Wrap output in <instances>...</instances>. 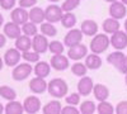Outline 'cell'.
Instances as JSON below:
<instances>
[{
    "instance_id": "1",
    "label": "cell",
    "mask_w": 127,
    "mask_h": 114,
    "mask_svg": "<svg viewBox=\"0 0 127 114\" xmlns=\"http://www.w3.org/2000/svg\"><path fill=\"white\" fill-rule=\"evenodd\" d=\"M67 90H69V86L66 84V81L62 80V79H59V77L57 79H52L47 84L48 94L51 96H54V98H57V99L66 96Z\"/></svg>"
},
{
    "instance_id": "2",
    "label": "cell",
    "mask_w": 127,
    "mask_h": 114,
    "mask_svg": "<svg viewBox=\"0 0 127 114\" xmlns=\"http://www.w3.org/2000/svg\"><path fill=\"white\" fill-rule=\"evenodd\" d=\"M111 45V38H108V36L105 33H99L95 34L94 38L90 42V51L93 53H103Z\"/></svg>"
},
{
    "instance_id": "3",
    "label": "cell",
    "mask_w": 127,
    "mask_h": 114,
    "mask_svg": "<svg viewBox=\"0 0 127 114\" xmlns=\"http://www.w3.org/2000/svg\"><path fill=\"white\" fill-rule=\"evenodd\" d=\"M107 61H108V64H111L113 67H116L120 72H122V74H126L127 72V67H126V64H125V61H126V56L121 52V51H116V52H112L108 55L107 57Z\"/></svg>"
},
{
    "instance_id": "4",
    "label": "cell",
    "mask_w": 127,
    "mask_h": 114,
    "mask_svg": "<svg viewBox=\"0 0 127 114\" xmlns=\"http://www.w3.org/2000/svg\"><path fill=\"white\" fill-rule=\"evenodd\" d=\"M64 15V10L61 6L56 5V4H52V5H48L45 10V18L47 22L50 23H57V22H61V18Z\"/></svg>"
},
{
    "instance_id": "5",
    "label": "cell",
    "mask_w": 127,
    "mask_h": 114,
    "mask_svg": "<svg viewBox=\"0 0 127 114\" xmlns=\"http://www.w3.org/2000/svg\"><path fill=\"white\" fill-rule=\"evenodd\" d=\"M32 71H33V67L29 64H19L14 67L12 72V77L15 81H23L32 74Z\"/></svg>"
},
{
    "instance_id": "6",
    "label": "cell",
    "mask_w": 127,
    "mask_h": 114,
    "mask_svg": "<svg viewBox=\"0 0 127 114\" xmlns=\"http://www.w3.org/2000/svg\"><path fill=\"white\" fill-rule=\"evenodd\" d=\"M111 45L113 46V48L116 49H125L127 47V32L125 30H117V32L112 33L111 37Z\"/></svg>"
},
{
    "instance_id": "7",
    "label": "cell",
    "mask_w": 127,
    "mask_h": 114,
    "mask_svg": "<svg viewBox=\"0 0 127 114\" xmlns=\"http://www.w3.org/2000/svg\"><path fill=\"white\" fill-rule=\"evenodd\" d=\"M88 53V48L83 43H78V45H74L71 47H69V51H67V57L71 58V60H75V61H79L81 60L83 57H85Z\"/></svg>"
},
{
    "instance_id": "8",
    "label": "cell",
    "mask_w": 127,
    "mask_h": 114,
    "mask_svg": "<svg viewBox=\"0 0 127 114\" xmlns=\"http://www.w3.org/2000/svg\"><path fill=\"white\" fill-rule=\"evenodd\" d=\"M48 45H50V42L47 41L45 34H38L37 33L33 37V39H32V48L38 53H45L48 49Z\"/></svg>"
},
{
    "instance_id": "9",
    "label": "cell",
    "mask_w": 127,
    "mask_h": 114,
    "mask_svg": "<svg viewBox=\"0 0 127 114\" xmlns=\"http://www.w3.org/2000/svg\"><path fill=\"white\" fill-rule=\"evenodd\" d=\"M20 57H22V55L18 48H9L4 55V64L9 67H14L19 64Z\"/></svg>"
},
{
    "instance_id": "10",
    "label": "cell",
    "mask_w": 127,
    "mask_h": 114,
    "mask_svg": "<svg viewBox=\"0 0 127 114\" xmlns=\"http://www.w3.org/2000/svg\"><path fill=\"white\" fill-rule=\"evenodd\" d=\"M10 18H12V20L14 23L19 24V25H23L26 22H28L29 20V12H27L26 8H15L13 9V12L10 13Z\"/></svg>"
},
{
    "instance_id": "11",
    "label": "cell",
    "mask_w": 127,
    "mask_h": 114,
    "mask_svg": "<svg viewBox=\"0 0 127 114\" xmlns=\"http://www.w3.org/2000/svg\"><path fill=\"white\" fill-rule=\"evenodd\" d=\"M50 64H51V67L56 70V71H64V70H66L69 67V57L66 56H64L62 53L60 55H54L51 57V61H50Z\"/></svg>"
},
{
    "instance_id": "12",
    "label": "cell",
    "mask_w": 127,
    "mask_h": 114,
    "mask_svg": "<svg viewBox=\"0 0 127 114\" xmlns=\"http://www.w3.org/2000/svg\"><path fill=\"white\" fill-rule=\"evenodd\" d=\"M83 39V32L81 29H70L67 34L65 36V39H64V45L67 46V47H71L74 45H78L81 42Z\"/></svg>"
},
{
    "instance_id": "13",
    "label": "cell",
    "mask_w": 127,
    "mask_h": 114,
    "mask_svg": "<svg viewBox=\"0 0 127 114\" xmlns=\"http://www.w3.org/2000/svg\"><path fill=\"white\" fill-rule=\"evenodd\" d=\"M93 88H94V84H93L92 77H89V76H81L80 81L78 82V91H79V94L83 95V96H87V95L90 94V92H93Z\"/></svg>"
},
{
    "instance_id": "14",
    "label": "cell",
    "mask_w": 127,
    "mask_h": 114,
    "mask_svg": "<svg viewBox=\"0 0 127 114\" xmlns=\"http://www.w3.org/2000/svg\"><path fill=\"white\" fill-rule=\"evenodd\" d=\"M23 108H24V112H27L29 114H34L41 109V100L36 95H31V96L26 98V100L23 103Z\"/></svg>"
},
{
    "instance_id": "15",
    "label": "cell",
    "mask_w": 127,
    "mask_h": 114,
    "mask_svg": "<svg viewBox=\"0 0 127 114\" xmlns=\"http://www.w3.org/2000/svg\"><path fill=\"white\" fill-rule=\"evenodd\" d=\"M47 84L48 82H46L43 77L36 76L34 79H32L29 81V90L33 94H42V92H45L47 90Z\"/></svg>"
},
{
    "instance_id": "16",
    "label": "cell",
    "mask_w": 127,
    "mask_h": 114,
    "mask_svg": "<svg viewBox=\"0 0 127 114\" xmlns=\"http://www.w3.org/2000/svg\"><path fill=\"white\" fill-rule=\"evenodd\" d=\"M126 13H127V10H126V5L122 3V1H113L112 4H111V6H109V15L112 17V18H114V19H122V18H125V15H126Z\"/></svg>"
},
{
    "instance_id": "17",
    "label": "cell",
    "mask_w": 127,
    "mask_h": 114,
    "mask_svg": "<svg viewBox=\"0 0 127 114\" xmlns=\"http://www.w3.org/2000/svg\"><path fill=\"white\" fill-rule=\"evenodd\" d=\"M22 28H20L19 24L14 23L13 20L12 22H9L4 25V34L10 38V39H17L19 36H22Z\"/></svg>"
},
{
    "instance_id": "18",
    "label": "cell",
    "mask_w": 127,
    "mask_h": 114,
    "mask_svg": "<svg viewBox=\"0 0 127 114\" xmlns=\"http://www.w3.org/2000/svg\"><path fill=\"white\" fill-rule=\"evenodd\" d=\"M81 32L83 34H85V36H95L98 32V24L94 22V20L92 19H87V20H84V22L81 23Z\"/></svg>"
},
{
    "instance_id": "19",
    "label": "cell",
    "mask_w": 127,
    "mask_h": 114,
    "mask_svg": "<svg viewBox=\"0 0 127 114\" xmlns=\"http://www.w3.org/2000/svg\"><path fill=\"white\" fill-rule=\"evenodd\" d=\"M93 95L98 101L107 100L108 96H109V90H108L107 86H104L103 84H97V85H94V88H93Z\"/></svg>"
},
{
    "instance_id": "20",
    "label": "cell",
    "mask_w": 127,
    "mask_h": 114,
    "mask_svg": "<svg viewBox=\"0 0 127 114\" xmlns=\"http://www.w3.org/2000/svg\"><path fill=\"white\" fill-rule=\"evenodd\" d=\"M45 19H46L45 18V10L42 8L33 6L31 9V12H29V20L31 22H33L36 24H41V23H43Z\"/></svg>"
},
{
    "instance_id": "21",
    "label": "cell",
    "mask_w": 127,
    "mask_h": 114,
    "mask_svg": "<svg viewBox=\"0 0 127 114\" xmlns=\"http://www.w3.org/2000/svg\"><path fill=\"white\" fill-rule=\"evenodd\" d=\"M121 24L118 22V19H114V18H108V19H105L104 22H103V30H104V33H114V32H117V30L120 29Z\"/></svg>"
},
{
    "instance_id": "22",
    "label": "cell",
    "mask_w": 127,
    "mask_h": 114,
    "mask_svg": "<svg viewBox=\"0 0 127 114\" xmlns=\"http://www.w3.org/2000/svg\"><path fill=\"white\" fill-rule=\"evenodd\" d=\"M31 47H32V39H31L29 36L22 34L15 39V48H18L20 52H24V51L31 49Z\"/></svg>"
},
{
    "instance_id": "23",
    "label": "cell",
    "mask_w": 127,
    "mask_h": 114,
    "mask_svg": "<svg viewBox=\"0 0 127 114\" xmlns=\"http://www.w3.org/2000/svg\"><path fill=\"white\" fill-rule=\"evenodd\" d=\"M34 75L39 76V77H47L50 75V71H51V65H48L47 62L45 61H38L36 66H34Z\"/></svg>"
},
{
    "instance_id": "24",
    "label": "cell",
    "mask_w": 127,
    "mask_h": 114,
    "mask_svg": "<svg viewBox=\"0 0 127 114\" xmlns=\"http://www.w3.org/2000/svg\"><path fill=\"white\" fill-rule=\"evenodd\" d=\"M102 64H103V61H102V58L99 57L98 53L92 52V55H88L87 58H85V65L89 70H98L102 66Z\"/></svg>"
},
{
    "instance_id": "25",
    "label": "cell",
    "mask_w": 127,
    "mask_h": 114,
    "mask_svg": "<svg viewBox=\"0 0 127 114\" xmlns=\"http://www.w3.org/2000/svg\"><path fill=\"white\" fill-rule=\"evenodd\" d=\"M24 112L23 104H20L17 100H10L6 107H5V113L6 114H22Z\"/></svg>"
},
{
    "instance_id": "26",
    "label": "cell",
    "mask_w": 127,
    "mask_h": 114,
    "mask_svg": "<svg viewBox=\"0 0 127 114\" xmlns=\"http://www.w3.org/2000/svg\"><path fill=\"white\" fill-rule=\"evenodd\" d=\"M61 103L57 101V100H54V101H50L43 107V113L45 114H60L61 113Z\"/></svg>"
},
{
    "instance_id": "27",
    "label": "cell",
    "mask_w": 127,
    "mask_h": 114,
    "mask_svg": "<svg viewBox=\"0 0 127 114\" xmlns=\"http://www.w3.org/2000/svg\"><path fill=\"white\" fill-rule=\"evenodd\" d=\"M61 24H62L64 28L71 29L74 25L76 24V17L72 13H70V12H66L61 18Z\"/></svg>"
},
{
    "instance_id": "28",
    "label": "cell",
    "mask_w": 127,
    "mask_h": 114,
    "mask_svg": "<svg viewBox=\"0 0 127 114\" xmlns=\"http://www.w3.org/2000/svg\"><path fill=\"white\" fill-rule=\"evenodd\" d=\"M0 96L3 99L10 101V100H15L17 98V92L14 89H12L10 86H6V85H3L0 86Z\"/></svg>"
},
{
    "instance_id": "29",
    "label": "cell",
    "mask_w": 127,
    "mask_h": 114,
    "mask_svg": "<svg viewBox=\"0 0 127 114\" xmlns=\"http://www.w3.org/2000/svg\"><path fill=\"white\" fill-rule=\"evenodd\" d=\"M41 33L45 34L46 37H54V36L57 34V29H56V27L54 24L50 23V22L41 23Z\"/></svg>"
},
{
    "instance_id": "30",
    "label": "cell",
    "mask_w": 127,
    "mask_h": 114,
    "mask_svg": "<svg viewBox=\"0 0 127 114\" xmlns=\"http://www.w3.org/2000/svg\"><path fill=\"white\" fill-rule=\"evenodd\" d=\"M22 32H23V34H26V36H29V37H34L36 34H37V32H38V29H37V25H36V23H33V22H26L23 25H22Z\"/></svg>"
},
{
    "instance_id": "31",
    "label": "cell",
    "mask_w": 127,
    "mask_h": 114,
    "mask_svg": "<svg viewBox=\"0 0 127 114\" xmlns=\"http://www.w3.org/2000/svg\"><path fill=\"white\" fill-rule=\"evenodd\" d=\"M97 110L99 114H112L114 112V108L111 103H108L107 100H103V101H99Z\"/></svg>"
},
{
    "instance_id": "32",
    "label": "cell",
    "mask_w": 127,
    "mask_h": 114,
    "mask_svg": "<svg viewBox=\"0 0 127 114\" xmlns=\"http://www.w3.org/2000/svg\"><path fill=\"white\" fill-rule=\"evenodd\" d=\"M87 70H88L87 65L85 64H81V62H76V64H74L71 66V72L75 76H80V77L81 76H85Z\"/></svg>"
},
{
    "instance_id": "33",
    "label": "cell",
    "mask_w": 127,
    "mask_h": 114,
    "mask_svg": "<svg viewBox=\"0 0 127 114\" xmlns=\"http://www.w3.org/2000/svg\"><path fill=\"white\" fill-rule=\"evenodd\" d=\"M95 110H97V107L92 100H87L80 104V113L83 114H93Z\"/></svg>"
},
{
    "instance_id": "34",
    "label": "cell",
    "mask_w": 127,
    "mask_h": 114,
    "mask_svg": "<svg viewBox=\"0 0 127 114\" xmlns=\"http://www.w3.org/2000/svg\"><path fill=\"white\" fill-rule=\"evenodd\" d=\"M39 55L38 52H36V51H24V52H22V57L24 61L27 62H31V64H33V62H38L39 61Z\"/></svg>"
},
{
    "instance_id": "35",
    "label": "cell",
    "mask_w": 127,
    "mask_h": 114,
    "mask_svg": "<svg viewBox=\"0 0 127 114\" xmlns=\"http://www.w3.org/2000/svg\"><path fill=\"white\" fill-rule=\"evenodd\" d=\"M48 49L51 53L54 55H60L64 52V45L60 42V41H52L48 45Z\"/></svg>"
},
{
    "instance_id": "36",
    "label": "cell",
    "mask_w": 127,
    "mask_h": 114,
    "mask_svg": "<svg viewBox=\"0 0 127 114\" xmlns=\"http://www.w3.org/2000/svg\"><path fill=\"white\" fill-rule=\"evenodd\" d=\"M80 4V0H65L62 3L61 8L64 12H72L74 9H76Z\"/></svg>"
},
{
    "instance_id": "37",
    "label": "cell",
    "mask_w": 127,
    "mask_h": 114,
    "mask_svg": "<svg viewBox=\"0 0 127 114\" xmlns=\"http://www.w3.org/2000/svg\"><path fill=\"white\" fill-rule=\"evenodd\" d=\"M65 101L66 104H70V105H78L80 103V94L79 92H72V94L65 98Z\"/></svg>"
},
{
    "instance_id": "38",
    "label": "cell",
    "mask_w": 127,
    "mask_h": 114,
    "mask_svg": "<svg viewBox=\"0 0 127 114\" xmlns=\"http://www.w3.org/2000/svg\"><path fill=\"white\" fill-rule=\"evenodd\" d=\"M61 113H62V114H79V113H80V109H76L75 105L67 104L66 107H64V108L61 109Z\"/></svg>"
},
{
    "instance_id": "39",
    "label": "cell",
    "mask_w": 127,
    "mask_h": 114,
    "mask_svg": "<svg viewBox=\"0 0 127 114\" xmlns=\"http://www.w3.org/2000/svg\"><path fill=\"white\" fill-rule=\"evenodd\" d=\"M15 4H17L15 0H0V6H1L4 10H10V9H13Z\"/></svg>"
},
{
    "instance_id": "40",
    "label": "cell",
    "mask_w": 127,
    "mask_h": 114,
    "mask_svg": "<svg viewBox=\"0 0 127 114\" xmlns=\"http://www.w3.org/2000/svg\"><path fill=\"white\" fill-rule=\"evenodd\" d=\"M116 113L117 114H127V101H120L116 107Z\"/></svg>"
},
{
    "instance_id": "41",
    "label": "cell",
    "mask_w": 127,
    "mask_h": 114,
    "mask_svg": "<svg viewBox=\"0 0 127 114\" xmlns=\"http://www.w3.org/2000/svg\"><path fill=\"white\" fill-rule=\"evenodd\" d=\"M37 4V0H19V6L22 8H33Z\"/></svg>"
},
{
    "instance_id": "42",
    "label": "cell",
    "mask_w": 127,
    "mask_h": 114,
    "mask_svg": "<svg viewBox=\"0 0 127 114\" xmlns=\"http://www.w3.org/2000/svg\"><path fill=\"white\" fill-rule=\"evenodd\" d=\"M5 43H6V36L0 33V48H3L5 46Z\"/></svg>"
},
{
    "instance_id": "43",
    "label": "cell",
    "mask_w": 127,
    "mask_h": 114,
    "mask_svg": "<svg viewBox=\"0 0 127 114\" xmlns=\"http://www.w3.org/2000/svg\"><path fill=\"white\" fill-rule=\"evenodd\" d=\"M3 66H4V61H3V58L0 57V71L3 70Z\"/></svg>"
},
{
    "instance_id": "44",
    "label": "cell",
    "mask_w": 127,
    "mask_h": 114,
    "mask_svg": "<svg viewBox=\"0 0 127 114\" xmlns=\"http://www.w3.org/2000/svg\"><path fill=\"white\" fill-rule=\"evenodd\" d=\"M3 112H5V108L3 107V104H1V103H0V114H1Z\"/></svg>"
},
{
    "instance_id": "45",
    "label": "cell",
    "mask_w": 127,
    "mask_h": 114,
    "mask_svg": "<svg viewBox=\"0 0 127 114\" xmlns=\"http://www.w3.org/2000/svg\"><path fill=\"white\" fill-rule=\"evenodd\" d=\"M3 23H4V18H3V15L0 14V27L3 25Z\"/></svg>"
},
{
    "instance_id": "46",
    "label": "cell",
    "mask_w": 127,
    "mask_h": 114,
    "mask_svg": "<svg viewBox=\"0 0 127 114\" xmlns=\"http://www.w3.org/2000/svg\"><path fill=\"white\" fill-rule=\"evenodd\" d=\"M104 1H107V3H113V1H117V0H104Z\"/></svg>"
},
{
    "instance_id": "47",
    "label": "cell",
    "mask_w": 127,
    "mask_h": 114,
    "mask_svg": "<svg viewBox=\"0 0 127 114\" xmlns=\"http://www.w3.org/2000/svg\"><path fill=\"white\" fill-rule=\"evenodd\" d=\"M125 30L127 32V19H126V22H125Z\"/></svg>"
},
{
    "instance_id": "48",
    "label": "cell",
    "mask_w": 127,
    "mask_h": 114,
    "mask_svg": "<svg viewBox=\"0 0 127 114\" xmlns=\"http://www.w3.org/2000/svg\"><path fill=\"white\" fill-rule=\"evenodd\" d=\"M125 81H126V85H127V72L125 74Z\"/></svg>"
},
{
    "instance_id": "49",
    "label": "cell",
    "mask_w": 127,
    "mask_h": 114,
    "mask_svg": "<svg viewBox=\"0 0 127 114\" xmlns=\"http://www.w3.org/2000/svg\"><path fill=\"white\" fill-rule=\"evenodd\" d=\"M48 1H51V3H57V1H60V0H48Z\"/></svg>"
},
{
    "instance_id": "50",
    "label": "cell",
    "mask_w": 127,
    "mask_h": 114,
    "mask_svg": "<svg viewBox=\"0 0 127 114\" xmlns=\"http://www.w3.org/2000/svg\"><path fill=\"white\" fill-rule=\"evenodd\" d=\"M121 1H122V3H123V4L127 6V0H121Z\"/></svg>"
},
{
    "instance_id": "51",
    "label": "cell",
    "mask_w": 127,
    "mask_h": 114,
    "mask_svg": "<svg viewBox=\"0 0 127 114\" xmlns=\"http://www.w3.org/2000/svg\"><path fill=\"white\" fill-rule=\"evenodd\" d=\"M125 64H126V67H127V56H126V61H125Z\"/></svg>"
}]
</instances>
